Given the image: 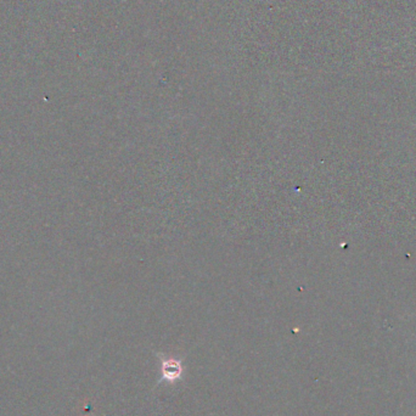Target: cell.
I'll return each mask as SVG.
<instances>
[{"label":"cell","mask_w":416,"mask_h":416,"mask_svg":"<svg viewBox=\"0 0 416 416\" xmlns=\"http://www.w3.org/2000/svg\"><path fill=\"white\" fill-rule=\"evenodd\" d=\"M183 368L179 361L173 358L162 359V377L168 381L169 384H174L176 381L181 379Z\"/></svg>","instance_id":"6da1fadb"}]
</instances>
